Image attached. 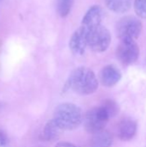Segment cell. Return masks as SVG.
<instances>
[{
    "instance_id": "1",
    "label": "cell",
    "mask_w": 146,
    "mask_h": 147,
    "mask_svg": "<svg viewBox=\"0 0 146 147\" xmlns=\"http://www.w3.org/2000/svg\"><path fill=\"white\" fill-rule=\"evenodd\" d=\"M69 89L83 96L93 94L98 89L97 78L89 68L77 67L71 73L65 83V90Z\"/></svg>"
},
{
    "instance_id": "2",
    "label": "cell",
    "mask_w": 146,
    "mask_h": 147,
    "mask_svg": "<svg viewBox=\"0 0 146 147\" xmlns=\"http://www.w3.org/2000/svg\"><path fill=\"white\" fill-rule=\"evenodd\" d=\"M52 120L61 130H73L81 125L83 117L78 106L71 102H64L55 109Z\"/></svg>"
},
{
    "instance_id": "3",
    "label": "cell",
    "mask_w": 146,
    "mask_h": 147,
    "mask_svg": "<svg viewBox=\"0 0 146 147\" xmlns=\"http://www.w3.org/2000/svg\"><path fill=\"white\" fill-rule=\"evenodd\" d=\"M110 42L111 34L105 26L100 24L88 28V47L93 52H105L108 48Z\"/></svg>"
},
{
    "instance_id": "4",
    "label": "cell",
    "mask_w": 146,
    "mask_h": 147,
    "mask_svg": "<svg viewBox=\"0 0 146 147\" xmlns=\"http://www.w3.org/2000/svg\"><path fill=\"white\" fill-rule=\"evenodd\" d=\"M143 24L139 18L127 16L122 17L116 24L117 35L120 40H135L139 38L142 32Z\"/></svg>"
},
{
    "instance_id": "5",
    "label": "cell",
    "mask_w": 146,
    "mask_h": 147,
    "mask_svg": "<svg viewBox=\"0 0 146 147\" xmlns=\"http://www.w3.org/2000/svg\"><path fill=\"white\" fill-rule=\"evenodd\" d=\"M109 121V117L100 106L93 108L89 110L83 117V125L85 130L89 134H95L104 130L107 123Z\"/></svg>"
},
{
    "instance_id": "6",
    "label": "cell",
    "mask_w": 146,
    "mask_h": 147,
    "mask_svg": "<svg viewBox=\"0 0 146 147\" xmlns=\"http://www.w3.org/2000/svg\"><path fill=\"white\" fill-rule=\"evenodd\" d=\"M118 59L125 65L135 63L139 56V47L135 40H120L116 49Z\"/></svg>"
},
{
    "instance_id": "7",
    "label": "cell",
    "mask_w": 146,
    "mask_h": 147,
    "mask_svg": "<svg viewBox=\"0 0 146 147\" xmlns=\"http://www.w3.org/2000/svg\"><path fill=\"white\" fill-rule=\"evenodd\" d=\"M69 47L75 55H83L88 47V28L82 25L76 29L70 39Z\"/></svg>"
},
{
    "instance_id": "8",
    "label": "cell",
    "mask_w": 146,
    "mask_h": 147,
    "mask_svg": "<svg viewBox=\"0 0 146 147\" xmlns=\"http://www.w3.org/2000/svg\"><path fill=\"white\" fill-rule=\"evenodd\" d=\"M121 77L120 70L113 65L104 66L100 72V80L105 87L114 86L120 81Z\"/></svg>"
},
{
    "instance_id": "9",
    "label": "cell",
    "mask_w": 146,
    "mask_h": 147,
    "mask_svg": "<svg viewBox=\"0 0 146 147\" xmlns=\"http://www.w3.org/2000/svg\"><path fill=\"white\" fill-rule=\"evenodd\" d=\"M137 122L131 118L123 119L118 126L119 138L123 141H128L134 138L137 134Z\"/></svg>"
},
{
    "instance_id": "10",
    "label": "cell",
    "mask_w": 146,
    "mask_h": 147,
    "mask_svg": "<svg viewBox=\"0 0 146 147\" xmlns=\"http://www.w3.org/2000/svg\"><path fill=\"white\" fill-rule=\"evenodd\" d=\"M103 11L99 5H93L85 13L82 20V25L87 28H92L100 25L102 20Z\"/></svg>"
},
{
    "instance_id": "11",
    "label": "cell",
    "mask_w": 146,
    "mask_h": 147,
    "mask_svg": "<svg viewBox=\"0 0 146 147\" xmlns=\"http://www.w3.org/2000/svg\"><path fill=\"white\" fill-rule=\"evenodd\" d=\"M113 143L112 135L106 130L93 134L89 147H111Z\"/></svg>"
},
{
    "instance_id": "12",
    "label": "cell",
    "mask_w": 146,
    "mask_h": 147,
    "mask_svg": "<svg viewBox=\"0 0 146 147\" xmlns=\"http://www.w3.org/2000/svg\"><path fill=\"white\" fill-rule=\"evenodd\" d=\"M133 0H105L106 6L115 13H126L132 7Z\"/></svg>"
},
{
    "instance_id": "13",
    "label": "cell",
    "mask_w": 146,
    "mask_h": 147,
    "mask_svg": "<svg viewBox=\"0 0 146 147\" xmlns=\"http://www.w3.org/2000/svg\"><path fill=\"white\" fill-rule=\"evenodd\" d=\"M60 131L61 129L55 123V121L52 119L44 127V129L42 131V139L46 141L54 140L59 137Z\"/></svg>"
},
{
    "instance_id": "14",
    "label": "cell",
    "mask_w": 146,
    "mask_h": 147,
    "mask_svg": "<svg viewBox=\"0 0 146 147\" xmlns=\"http://www.w3.org/2000/svg\"><path fill=\"white\" fill-rule=\"evenodd\" d=\"M74 0H57V11L61 17L67 16L73 6Z\"/></svg>"
},
{
    "instance_id": "15",
    "label": "cell",
    "mask_w": 146,
    "mask_h": 147,
    "mask_svg": "<svg viewBox=\"0 0 146 147\" xmlns=\"http://www.w3.org/2000/svg\"><path fill=\"white\" fill-rule=\"evenodd\" d=\"M101 107L106 112V114L108 115L109 119L116 116V115L119 112V106H118V104L116 103V102H114V100H111V99L105 100Z\"/></svg>"
},
{
    "instance_id": "16",
    "label": "cell",
    "mask_w": 146,
    "mask_h": 147,
    "mask_svg": "<svg viewBox=\"0 0 146 147\" xmlns=\"http://www.w3.org/2000/svg\"><path fill=\"white\" fill-rule=\"evenodd\" d=\"M133 7L138 16L146 19V0H134Z\"/></svg>"
},
{
    "instance_id": "17",
    "label": "cell",
    "mask_w": 146,
    "mask_h": 147,
    "mask_svg": "<svg viewBox=\"0 0 146 147\" xmlns=\"http://www.w3.org/2000/svg\"><path fill=\"white\" fill-rule=\"evenodd\" d=\"M8 145V139L6 134L0 130V147H6Z\"/></svg>"
},
{
    "instance_id": "18",
    "label": "cell",
    "mask_w": 146,
    "mask_h": 147,
    "mask_svg": "<svg viewBox=\"0 0 146 147\" xmlns=\"http://www.w3.org/2000/svg\"><path fill=\"white\" fill-rule=\"evenodd\" d=\"M56 147H77L74 146L71 143H68V142H60L59 144H57Z\"/></svg>"
},
{
    "instance_id": "19",
    "label": "cell",
    "mask_w": 146,
    "mask_h": 147,
    "mask_svg": "<svg viewBox=\"0 0 146 147\" xmlns=\"http://www.w3.org/2000/svg\"><path fill=\"white\" fill-rule=\"evenodd\" d=\"M0 1H1V0H0Z\"/></svg>"
}]
</instances>
